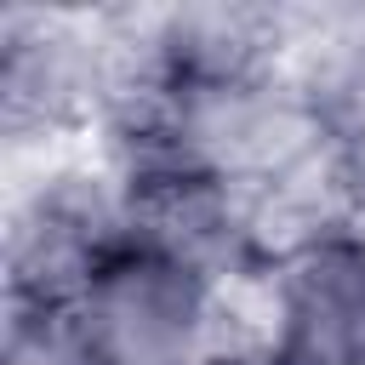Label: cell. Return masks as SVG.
<instances>
[{"label":"cell","mask_w":365,"mask_h":365,"mask_svg":"<svg viewBox=\"0 0 365 365\" xmlns=\"http://www.w3.org/2000/svg\"><path fill=\"white\" fill-rule=\"evenodd\" d=\"M0 365H91V359H86V342H80L68 308H51V302H11Z\"/></svg>","instance_id":"3"},{"label":"cell","mask_w":365,"mask_h":365,"mask_svg":"<svg viewBox=\"0 0 365 365\" xmlns=\"http://www.w3.org/2000/svg\"><path fill=\"white\" fill-rule=\"evenodd\" d=\"M274 365H365V234L331 228L279 257Z\"/></svg>","instance_id":"2"},{"label":"cell","mask_w":365,"mask_h":365,"mask_svg":"<svg viewBox=\"0 0 365 365\" xmlns=\"http://www.w3.org/2000/svg\"><path fill=\"white\" fill-rule=\"evenodd\" d=\"M91 365H200L211 331V274L120 234L68 302Z\"/></svg>","instance_id":"1"},{"label":"cell","mask_w":365,"mask_h":365,"mask_svg":"<svg viewBox=\"0 0 365 365\" xmlns=\"http://www.w3.org/2000/svg\"><path fill=\"white\" fill-rule=\"evenodd\" d=\"M200 365H251V359H234V354H211V359H200ZM262 365H274V359H262Z\"/></svg>","instance_id":"4"}]
</instances>
